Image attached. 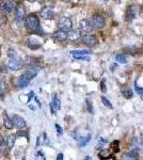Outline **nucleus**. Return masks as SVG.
<instances>
[{
	"label": "nucleus",
	"instance_id": "aec40b11",
	"mask_svg": "<svg viewBox=\"0 0 143 160\" xmlns=\"http://www.w3.org/2000/svg\"><path fill=\"white\" fill-rule=\"evenodd\" d=\"M6 146H8V148H10L11 150V148L15 145L16 136H15V135H10V136H8V138H6Z\"/></svg>",
	"mask_w": 143,
	"mask_h": 160
},
{
	"label": "nucleus",
	"instance_id": "72a5a7b5",
	"mask_svg": "<svg viewBox=\"0 0 143 160\" xmlns=\"http://www.w3.org/2000/svg\"><path fill=\"white\" fill-rule=\"evenodd\" d=\"M18 136L19 137H26L27 139H29V137H28V134H27V131H19L18 132Z\"/></svg>",
	"mask_w": 143,
	"mask_h": 160
},
{
	"label": "nucleus",
	"instance_id": "f704fd0d",
	"mask_svg": "<svg viewBox=\"0 0 143 160\" xmlns=\"http://www.w3.org/2000/svg\"><path fill=\"white\" fill-rule=\"evenodd\" d=\"M6 144V140H4L2 137H0V146H1V147H3Z\"/></svg>",
	"mask_w": 143,
	"mask_h": 160
},
{
	"label": "nucleus",
	"instance_id": "f8f14e48",
	"mask_svg": "<svg viewBox=\"0 0 143 160\" xmlns=\"http://www.w3.org/2000/svg\"><path fill=\"white\" fill-rule=\"evenodd\" d=\"M71 55L73 56L74 58L76 59H80V58H83L84 56H88V55H91V51L90 50H73L71 51Z\"/></svg>",
	"mask_w": 143,
	"mask_h": 160
},
{
	"label": "nucleus",
	"instance_id": "58836bf2",
	"mask_svg": "<svg viewBox=\"0 0 143 160\" xmlns=\"http://www.w3.org/2000/svg\"><path fill=\"white\" fill-rule=\"evenodd\" d=\"M83 160H92V159H91V157H90V156H87Z\"/></svg>",
	"mask_w": 143,
	"mask_h": 160
},
{
	"label": "nucleus",
	"instance_id": "f257e3e1",
	"mask_svg": "<svg viewBox=\"0 0 143 160\" xmlns=\"http://www.w3.org/2000/svg\"><path fill=\"white\" fill-rule=\"evenodd\" d=\"M25 24H26L27 28L30 31H32L33 33L39 35L43 34V29H42L41 24H40V19L37 14H29L26 17V19H25Z\"/></svg>",
	"mask_w": 143,
	"mask_h": 160
},
{
	"label": "nucleus",
	"instance_id": "4be33fe9",
	"mask_svg": "<svg viewBox=\"0 0 143 160\" xmlns=\"http://www.w3.org/2000/svg\"><path fill=\"white\" fill-rule=\"evenodd\" d=\"M51 105H52L53 109H56V110H60V109H61V101H60V100L58 98L57 95H53L52 103H51Z\"/></svg>",
	"mask_w": 143,
	"mask_h": 160
},
{
	"label": "nucleus",
	"instance_id": "393cba45",
	"mask_svg": "<svg viewBox=\"0 0 143 160\" xmlns=\"http://www.w3.org/2000/svg\"><path fill=\"white\" fill-rule=\"evenodd\" d=\"M122 94H123V96H124L125 98H127V100H129V98L133 97V91H131L130 89L123 90V91H122Z\"/></svg>",
	"mask_w": 143,
	"mask_h": 160
},
{
	"label": "nucleus",
	"instance_id": "5701e85b",
	"mask_svg": "<svg viewBox=\"0 0 143 160\" xmlns=\"http://www.w3.org/2000/svg\"><path fill=\"white\" fill-rule=\"evenodd\" d=\"M91 140V136H87V137H81V138L79 139V145L81 146H86L87 144L89 143V141Z\"/></svg>",
	"mask_w": 143,
	"mask_h": 160
},
{
	"label": "nucleus",
	"instance_id": "f3484780",
	"mask_svg": "<svg viewBox=\"0 0 143 160\" xmlns=\"http://www.w3.org/2000/svg\"><path fill=\"white\" fill-rule=\"evenodd\" d=\"M53 37L58 41H66L68 40V32H64V31L58 30L53 33Z\"/></svg>",
	"mask_w": 143,
	"mask_h": 160
},
{
	"label": "nucleus",
	"instance_id": "2f4dec72",
	"mask_svg": "<svg viewBox=\"0 0 143 160\" xmlns=\"http://www.w3.org/2000/svg\"><path fill=\"white\" fill-rule=\"evenodd\" d=\"M126 53H131V55H133V53H136L138 51V49L137 48H133V49H129V48H127L126 50Z\"/></svg>",
	"mask_w": 143,
	"mask_h": 160
},
{
	"label": "nucleus",
	"instance_id": "473e14b6",
	"mask_svg": "<svg viewBox=\"0 0 143 160\" xmlns=\"http://www.w3.org/2000/svg\"><path fill=\"white\" fill-rule=\"evenodd\" d=\"M105 79L102 80V83H100V88H102V92H106V85H105Z\"/></svg>",
	"mask_w": 143,
	"mask_h": 160
},
{
	"label": "nucleus",
	"instance_id": "6e6552de",
	"mask_svg": "<svg viewBox=\"0 0 143 160\" xmlns=\"http://www.w3.org/2000/svg\"><path fill=\"white\" fill-rule=\"evenodd\" d=\"M136 13H137V8H136V6H129L126 10V14H125L127 21H131V20L135 18Z\"/></svg>",
	"mask_w": 143,
	"mask_h": 160
},
{
	"label": "nucleus",
	"instance_id": "9b49d317",
	"mask_svg": "<svg viewBox=\"0 0 143 160\" xmlns=\"http://www.w3.org/2000/svg\"><path fill=\"white\" fill-rule=\"evenodd\" d=\"M25 9L23 6H18L15 9V17H16L17 21H21L25 18Z\"/></svg>",
	"mask_w": 143,
	"mask_h": 160
},
{
	"label": "nucleus",
	"instance_id": "e433bc0d",
	"mask_svg": "<svg viewBox=\"0 0 143 160\" xmlns=\"http://www.w3.org/2000/svg\"><path fill=\"white\" fill-rule=\"evenodd\" d=\"M57 160H63V154H58V156H57Z\"/></svg>",
	"mask_w": 143,
	"mask_h": 160
},
{
	"label": "nucleus",
	"instance_id": "2eb2a0df",
	"mask_svg": "<svg viewBox=\"0 0 143 160\" xmlns=\"http://www.w3.org/2000/svg\"><path fill=\"white\" fill-rule=\"evenodd\" d=\"M133 150H136L137 153L139 152V150H143V139L141 141L139 138H133Z\"/></svg>",
	"mask_w": 143,
	"mask_h": 160
},
{
	"label": "nucleus",
	"instance_id": "39448f33",
	"mask_svg": "<svg viewBox=\"0 0 143 160\" xmlns=\"http://www.w3.org/2000/svg\"><path fill=\"white\" fill-rule=\"evenodd\" d=\"M93 27L91 25L90 20L88 19H83L79 22V31L84 34H90V32L92 31Z\"/></svg>",
	"mask_w": 143,
	"mask_h": 160
},
{
	"label": "nucleus",
	"instance_id": "7ed1b4c3",
	"mask_svg": "<svg viewBox=\"0 0 143 160\" xmlns=\"http://www.w3.org/2000/svg\"><path fill=\"white\" fill-rule=\"evenodd\" d=\"M72 27H73V22H72L71 18H68V17H61L59 19V21H58L59 30L64 31V32H70L71 30H73Z\"/></svg>",
	"mask_w": 143,
	"mask_h": 160
},
{
	"label": "nucleus",
	"instance_id": "412c9836",
	"mask_svg": "<svg viewBox=\"0 0 143 160\" xmlns=\"http://www.w3.org/2000/svg\"><path fill=\"white\" fill-rule=\"evenodd\" d=\"M112 153L113 152L112 150H102L98 155H99V157L102 159H106L107 160L108 158H110V156L112 155Z\"/></svg>",
	"mask_w": 143,
	"mask_h": 160
},
{
	"label": "nucleus",
	"instance_id": "4c0bfd02",
	"mask_svg": "<svg viewBox=\"0 0 143 160\" xmlns=\"http://www.w3.org/2000/svg\"><path fill=\"white\" fill-rule=\"evenodd\" d=\"M88 106H89V107H88L89 111H91V112H92V107H91V105H90V101H89V100H88Z\"/></svg>",
	"mask_w": 143,
	"mask_h": 160
},
{
	"label": "nucleus",
	"instance_id": "423d86ee",
	"mask_svg": "<svg viewBox=\"0 0 143 160\" xmlns=\"http://www.w3.org/2000/svg\"><path fill=\"white\" fill-rule=\"evenodd\" d=\"M81 41L83 44H86L87 46H94L97 44V39L92 34H84L81 37Z\"/></svg>",
	"mask_w": 143,
	"mask_h": 160
},
{
	"label": "nucleus",
	"instance_id": "1a4fd4ad",
	"mask_svg": "<svg viewBox=\"0 0 143 160\" xmlns=\"http://www.w3.org/2000/svg\"><path fill=\"white\" fill-rule=\"evenodd\" d=\"M13 123H14V126L16 128H18V129H23V128L26 127V122L21 116L17 115V114H15L14 116H13Z\"/></svg>",
	"mask_w": 143,
	"mask_h": 160
},
{
	"label": "nucleus",
	"instance_id": "a211bd4d",
	"mask_svg": "<svg viewBox=\"0 0 143 160\" xmlns=\"http://www.w3.org/2000/svg\"><path fill=\"white\" fill-rule=\"evenodd\" d=\"M80 39V31L79 30H71L68 32V40L70 41H76Z\"/></svg>",
	"mask_w": 143,
	"mask_h": 160
},
{
	"label": "nucleus",
	"instance_id": "ea45409f",
	"mask_svg": "<svg viewBox=\"0 0 143 160\" xmlns=\"http://www.w3.org/2000/svg\"><path fill=\"white\" fill-rule=\"evenodd\" d=\"M107 160H117V159H115V158H113V157H110V158H108Z\"/></svg>",
	"mask_w": 143,
	"mask_h": 160
},
{
	"label": "nucleus",
	"instance_id": "c85d7f7f",
	"mask_svg": "<svg viewBox=\"0 0 143 160\" xmlns=\"http://www.w3.org/2000/svg\"><path fill=\"white\" fill-rule=\"evenodd\" d=\"M102 103H104L105 106H106V107H108V108H110V109H112V103H110V101H109L108 100H107L106 97H105V96H102Z\"/></svg>",
	"mask_w": 143,
	"mask_h": 160
},
{
	"label": "nucleus",
	"instance_id": "dca6fc26",
	"mask_svg": "<svg viewBox=\"0 0 143 160\" xmlns=\"http://www.w3.org/2000/svg\"><path fill=\"white\" fill-rule=\"evenodd\" d=\"M123 160H138V153L133 150V152L125 153L122 156Z\"/></svg>",
	"mask_w": 143,
	"mask_h": 160
},
{
	"label": "nucleus",
	"instance_id": "b1692460",
	"mask_svg": "<svg viewBox=\"0 0 143 160\" xmlns=\"http://www.w3.org/2000/svg\"><path fill=\"white\" fill-rule=\"evenodd\" d=\"M107 144H108V140H107V139H105V138H102V139H99V141H98L97 147L99 148L100 150H104V147L107 145Z\"/></svg>",
	"mask_w": 143,
	"mask_h": 160
},
{
	"label": "nucleus",
	"instance_id": "f03ea898",
	"mask_svg": "<svg viewBox=\"0 0 143 160\" xmlns=\"http://www.w3.org/2000/svg\"><path fill=\"white\" fill-rule=\"evenodd\" d=\"M9 56V63L6 64V66L9 67V69L12 71H18L23 67V61L19 58V56L17 55V53L13 49H9L8 51Z\"/></svg>",
	"mask_w": 143,
	"mask_h": 160
},
{
	"label": "nucleus",
	"instance_id": "cd10ccee",
	"mask_svg": "<svg viewBox=\"0 0 143 160\" xmlns=\"http://www.w3.org/2000/svg\"><path fill=\"white\" fill-rule=\"evenodd\" d=\"M115 60H117V62H119V63H125L127 61L126 56L125 55H117L115 56Z\"/></svg>",
	"mask_w": 143,
	"mask_h": 160
},
{
	"label": "nucleus",
	"instance_id": "4468645a",
	"mask_svg": "<svg viewBox=\"0 0 143 160\" xmlns=\"http://www.w3.org/2000/svg\"><path fill=\"white\" fill-rule=\"evenodd\" d=\"M2 9H3L4 12L11 13V12H13L15 9H16V6H15L14 2L8 1V2H3V3H2Z\"/></svg>",
	"mask_w": 143,
	"mask_h": 160
},
{
	"label": "nucleus",
	"instance_id": "bb28decb",
	"mask_svg": "<svg viewBox=\"0 0 143 160\" xmlns=\"http://www.w3.org/2000/svg\"><path fill=\"white\" fill-rule=\"evenodd\" d=\"M6 89V83L3 78L0 77V93H3Z\"/></svg>",
	"mask_w": 143,
	"mask_h": 160
},
{
	"label": "nucleus",
	"instance_id": "0eeeda50",
	"mask_svg": "<svg viewBox=\"0 0 143 160\" xmlns=\"http://www.w3.org/2000/svg\"><path fill=\"white\" fill-rule=\"evenodd\" d=\"M31 80H29L28 78L26 77V75L23 74L21 76H19V77L16 78V81H15V83H16V85L18 88H26L29 85V83H30Z\"/></svg>",
	"mask_w": 143,
	"mask_h": 160
},
{
	"label": "nucleus",
	"instance_id": "c756f323",
	"mask_svg": "<svg viewBox=\"0 0 143 160\" xmlns=\"http://www.w3.org/2000/svg\"><path fill=\"white\" fill-rule=\"evenodd\" d=\"M8 69H9V67L6 66V64H1V65H0V73H2V74L8 73Z\"/></svg>",
	"mask_w": 143,
	"mask_h": 160
},
{
	"label": "nucleus",
	"instance_id": "7c9ffc66",
	"mask_svg": "<svg viewBox=\"0 0 143 160\" xmlns=\"http://www.w3.org/2000/svg\"><path fill=\"white\" fill-rule=\"evenodd\" d=\"M56 128H57V131H58V135H62L63 134V129H62L61 127H60V125L59 124H56Z\"/></svg>",
	"mask_w": 143,
	"mask_h": 160
},
{
	"label": "nucleus",
	"instance_id": "6ab92c4d",
	"mask_svg": "<svg viewBox=\"0 0 143 160\" xmlns=\"http://www.w3.org/2000/svg\"><path fill=\"white\" fill-rule=\"evenodd\" d=\"M4 120H3V124H4V127L6 128V129H12L13 127H14V123H13V120H11L10 118H9L8 115H6V113L4 112Z\"/></svg>",
	"mask_w": 143,
	"mask_h": 160
},
{
	"label": "nucleus",
	"instance_id": "9d476101",
	"mask_svg": "<svg viewBox=\"0 0 143 160\" xmlns=\"http://www.w3.org/2000/svg\"><path fill=\"white\" fill-rule=\"evenodd\" d=\"M40 14H41V16L43 17L44 19H51L55 16V13H53L52 10H51L50 8H48V6H45V8L41 11Z\"/></svg>",
	"mask_w": 143,
	"mask_h": 160
},
{
	"label": "nucleus",
	"instance_id": "c9c22d12",
	"mask_svg": "<svg viewBox=\"0 0 143 160\" xmlns=\"http://www.w3.org/2000/svg\"><path fill=\"white\" fill-rule=\"evenodd\" d=\"M33 95H34V93H33V92H30V93L28 94V101H30L31 100H32Z\"/></svg>",
	"mask_w": 143,
	"mask_h": 160
},
{
	"label": "nucleus",
	"instance_id": "20e7f679",
	"mask_svg": "<svg viewBox=\"0 0 143 160\" xmlns=\"http://www.w3.org/2000/svg\"><path fill=\"white\" fill-rule=\"evenodd\" d=\"M90 22L92 25L93 28H96V29H100L105 26V18L99 14H96V15H93L92 18L90 19Z\"/></svg>",
	"mask_w": 143,
	"mask_h": 160
},
{
	"label": "nucleus",
	"instance_id": "a878e982",
	"mask_svg": "<svg viewBox=\"0 0 143 160\" xmlns=\"http://www.w3.org/2000/svg\"><path fill=\"white\" fill-rule=\"evenodd\" d=\"M28 45H29V47H30L31 49H39L40 47H41V44H40V43H33L32 40L29 41Z\"/></svg>",
	"mask_w": 143,
	"mask_h": 160
},
{
	"label": "nucleus",
	"instance_id": "ddd939ff",
	"mask_svg": "<svg viewBox=\"0 0 143 160\" xmlns=\"http://www.w3.org/2000/svg\"><path fill=\"white\" fill-rule=\"evenodd\" d=\"M39 72H40V67H32V68H29L28 71L25 73V75H26V77L28 78L29 80H31L39 74Z\"/></svg>",
	"mask_w": 143,
	"mask_h": 160
}]
</instances>
